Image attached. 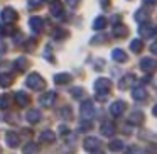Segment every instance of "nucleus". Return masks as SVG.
<instances>
[{"label": "nucleus", "instance_id": "1", "mask_svg": "<svg viewBox=\"0 0 157 154\" xmlns=\"http://www.w3.org/2000/svg\"><path fill=\"white\" fill-rule=\"evenodd\" d=\"M95 90H96V98L105 100L108 97L110 90H112V81L108 78H98L95 81Z\"/></svg>", "mask_w": 157, "mask_h": 154}, {"label": "nucleus", "instance_id": "2", "mask_svg": "<svg viewBox=\"0 0 157 154\" xmlns=\"http://www.w3.org/2000/svg\"><path fill=\"white\" fill-rule=\"evenodd\" d=\"M25 85H27L29 88L36 90V92H41V90L46 88V80L42 78L39 73H31V75L27 76V80H25Z\"/></svg>", "mask_w": 157, "mask_h": 154}, {"label": "nucleus", "instance_id": "3", "mask_svg": "<svg viewBox=\"0 0 157 154\" xmlns=\"http://www.w3.org/2000/svg\"><path fill=\"white\" fill-rule=\"evenodd\" d=\"M139 66L144 73H149L150 75V73H154L157 69V61L154 58H142L139 63Z\"/></svg>", "mask_w": 157, "mask_h": 154}, {"label": "nucleus", "instance_id": "4", "mask_svg": "<svg viewBox=\"0 0 157 154\" xmlns=\"http://www.w3.org/2000/svg\"><path fill=\"white\" fill-rule=\"evenodd\" d=\"M0 17H2V21H4L5 24H14V22L17 21L19 14L12 7H5L4 10H2V14H0Z\"/></svg>", "mask_w": 157, "mask_h": 154}, {"label": "nucleus", "instance_id": "5", "mask_svg": "<svg viewBox=\"0 0 157 154\" xmlns=\"http://www.w3.org/2000/svg\"><path fill=\"white\" fill-rule=\"evenodd\" d=\"M100 146H101V142H100L98 137H86L85 142H83V147H85V151H88V152H95V151H98Z\"/></svg>", "mask_w": 157, "mask_h": 154}, {"label": "nucleus", "instance_id": "6", "mask_svg": "<svg viewBox=\"0 0 157 154\" xmlns=\"http://www.w3.org/2000/svg\"><path fill=\"white\" fill-rule=\"evenodd\" d=\"M79 112H81L83 119H93V115H95V107H93V103L90 102V100H85V102L81 103Z\"/></svg>", "mask_w": 157, "mask_h": 154}, {"label": "nucleus", "instance_id": "7", "mask_svg": "<svg viewBox=\"0 0 157 154\" xmlns=\"http://www.w3.org/2000/svg\"><path fill=\"white\" fill-rule=\"evenodd\" d=\"M125 109H127V103L123 102V100H117V102H113L112 105H110V113H112L113 117H120L125 112Z\"/></svg>", "mask_w": 157, "mask_h": 154}, {"label": "nucleus", "instance_id": "8", "mask_svg": "<svg viewBox=\"0 0 157 154\" xmlns=\"http://www.w3.org/2000/svg\"><path fill=\"white\" fill-rule=\"evenodd\" d=\"M139 34L144 36V38H154V36H157V27L142 22V26L139 27Z\"/></svg>", "mask_w": 157, "mask_h": 154}, {"label": "nucleus", "instance_id": "9", "mask_svg": "<svg viewBox=\"0 0 157 154\" xmlns=\"http://www.w3.org/2000/svg\"><path fill=\"white\" fill-rule=\"evenodd\" d=\"M29 26H31V31L37 36V34H41V32H42V27H44V19H41V17H31Z\"/></svg>", "mask_w": 157, "mask_h": 154}, {"label": "nucleus", "instance_id": "10", "mask_svg": "<svg viewBox=\"0 0 157 154\" xmlns=\"http://www.w3.org/2000/svg\"><path fill=\"white\" fill-rule=\"evenodd\" d=\"M19 142H21V137H19L17 132H14V130L5 132V144H7L9 147H17Z\"/></svg>", "mask_w": 157, "mask_h": 154}, {"label": "nucleus", "instance_id": "11", "mask_svg": "<svg viewBox=\"0 0 157 154\" xmlns=\"http://www.w3.org/2000/svg\"><path fill=\"white\" fill-rule=\"evenodd\" d=\"M133 83H135V75L128 73V75L122 76V80L118 81V86H120V90H128L133 86Z\"/></svg>", "mask_w": 157, "mask_h": 154}, {"label": "nucleus", "instance_id": "12", "mask_svg": "<svg viewBox=\"0 0 157 154\" xmlns=\"http://www.w3.org/2000/svg\"><path fill=\"white\" fill-rule=\"evenodd\" d=\"M39 102H41L42 107H52V103L56 102V93L54 92H46L41 95V98H39Z\"/></svg>", "mask_w": 157, "mask_h": 154}, {"label": "nucleus", "instance_id": "13", "mask_svg": "<svg viewBox=\"0 0 157 154\" xmlns=\"http://www.w3.org/2000/svg\"><path fill=\"white\" fill-rule=\"evenodd\" d=\"M49 10H51V14L54 15V17H61L63 12H64V9H63V4L59 2V0H51Z\"/></svg>", "mask_w": 157, "mask_h": 154}, {"label": "nucleus", "instance_id": "14", "mask_svg": "<svg viewBox=\"0 0 157 154\" xmlns=\"http://www.w3.org/2000/svg\"><path fill=\"white\" fill-rule=\"evenodd\" d=\"M113 36H115V38H127V36H128V27L123 26L122 22H117V24L113 26Z\"/></svg>", "mask_w": 157, "mask_h": 154}, {"label": "nucleus", "instance_id": "15", "mask_svg": "<svg viewBox=\"0 0 157 154\" xmlns=\"http://www.w3.org/2000/svg\"><path fill=\"white\" fill-rule=\"evenodd\" d=\"M15 102H17L19 107H27L29 103H31V97L25 92H17L15 93Z\"/></svg>", "mask_w": 157, "mask_h": 154}, {"label": "nucleus", "instance_id": "16", "mask_svg": "<svg viewBox=\"0 0 157 154\" xmlns=\"http://www.w3.org/2000/svg\"><path fill=\"white\" fill-rule=\"evenodd\" d=\"M132 97H133V100H145L147 98V90L144 88L142 85H139V86H132Z\"/></svg>", "mask_w": 157, "mask_h": 154}, {"label": "nucleus", "instance_id": "17", "mask_svg": "<svg viewBox=\"0 0 157 154\" xmlns=\"http://www.w3.org/2000/svg\"><path fill=\"white\" fill-rule=\"evenodd\" d=\"M14 68L17 69L19 73L25 71V69L29 68V61H27V58H25V56H21V58H17V59L14 61Z\"/></svg>", "mask_w": 157, "mask_h": 154}, {"label": "nucleus", "instance_id": "18", "mask_svg": "<svg viewBox=\"0 0 157 154\" xmlns=\"http://www.w3.org/2000/svg\"><path fill=\"white\" fill-rule=\"evenodd\" d=\"M112 58L115 59L117 63H127V59H128V56H127V53L123 51V49H113L112 51Z\"/></svg>", "mask_w": 157, "mask_h": 154}, {"label": "nucleus", "instance_id": "19", "mask_svg": "<svg viewBox=\"0 0 157 154\" xmlns=\"http://www.w3.org/2000/svg\"><path fill=\"white\" fill-rule=\"evenodd\" d=\"M71 80H73V76L69 75V73H58V75L54 76V83H56V85H68Z\"/></svg>", "mask_w": 157, "mask_h": 154}, {"label": "nucleus", "instance_id": "20", "mask_svg": "<svg viewBox=\"0 0 157 154\" xmlns=\"http://www.w3.org/2000/svg\"><path fill=\"white\" fill-rule=\"evenodd\" d=\"M128 122L133 124V125H140V124H144V113L140 112V110H133V112L130 113Z\"/></svg>", "mask_w": 157, "mask_h": 154}, {"label": "nucleus", "instance_id": "21", "mask_svg": "<svg viewBox=\"0 0 157 154\" xmlns=\"http://www.w3.org/2000/svg\"><path fill=\"white\" fill-rule=\"evenodd\" d=\"M100 130H101L103 136L112 137L113 134H115V125H113L112 122H103V124H101V127H100Z\"/></svg>", "mask_w": 157, "mask_h": 154}, {"label": "nucleus", "instance_id": "22", "mask_svg": "<svg viewBox=\"0 0 157 154\" xmlns=\"http://www.w3.org/2000/svg\"><path fill=\"white\" fill-rule=\"evenodd\" d=\"M41 142H46V144H52L56 140V134L52 132V130H44V132L41 134Z\"/></svg>", "mask_w": 157, "mask_h": 154}, {"label": "nucleus", "instance_id": "23", "mask_svg": "<svg viewBox=\"0 0 157 154\" xmlns=\"http://www.w3.org/2000/svg\"><path fill=\"white\" fill-rule=\"evenodd\" d=\"M147 17H149V12H147V9H139V10L133 14V19H135L137 22H147Z\"/></svg>", "mask_w": 157, "mask_h": 154}, {"label": "nucleus", "instance_id": "24", "mask_svg": "<svg viewBox=\"0 0 157 154\" xmlns=\"http://www.w3.org/2000/svg\"><path fill=\"white\" fill-rule=\"evenodd\" d=\"M39 120H41V112H39V110H36V109L29 110V112H27V122L37 124Z\"/></svg>", "mask_w": 157, "mask_h": 154}, {"label": "nucleus", "instance_id": "25", "mask_svg": "<svg viewBox=\"0 0 157 154\" xmlns=\"http://www.w3.org/2000/svg\"><path fill=\"white\" fill-rule=\"evenodd\" d=\"M144 49V42L140 41V39H133L132 42H130V51L135 53V54H139V53H142Z\"/></svg>", "mask_w": 157, "mask_h": 154}, {"label": "nucleus", "instance_id": "26", "mask_svg": "<svg viewBox=\"0 0 157 154\" xmlns=\"http://www.w3.org/2000/svg\"><path fill=\"white\" fill-rule=\"evenodd\" d=\"M106 27V19L105 17H96L95 22H93V29L95 31H101V29Z\"/></svg>", "mask_w": 157, "mask_h": 154}, {"label": "nucleus", "instance_id": "27", "mask_svg": "<svg viewBox=\"0 0 157 154\" xmlns=\"http://www.w3.org/2000/svg\"><path fill=\"white\" fill-rule=\"evenodd\" d=\"M12 83H14V76H10V75H0V86L7 88V86L12 85Z\"/></svg>", "mask_w": 157, "mask_h": 154}, {"label": "nucleus", "instance_id": "28", "mask_svg": "<svg viewBox=\"0 0 157 154\" xmlns=\"http://www.w3.org/2000/svg\"><path fill=\"white\" fill-rule=\"evenodd\" d=\"M108 149L113 151V152H118V151L123 149V142L120 139H115V140H112V142L108 144Z\"/></svg>", "mask_w": 157, "mask_h": 154}, {"label": "nucleus", "instance_id": "29", "mask_svg": "<svg viewBox=\"0 0 157 154\" xmlns=\"http://www.w3.org/2000/svg\"><path fill=\"white\" fill-rule=\"evenodd\" d=\"M24 154H37V151H39V147L36 146L34 142H29V144H25L24 146Z\"/></svg>", "mask_w": 157, "mask_h": 154}, {"label": "nucleus", "instance_id": "30", "mask_svg": "<svg viewBox=\"0 0 157 154\" xmlns=\"http://www.w3.org/2000/svg\"><path fill=\"white\" fill-rule=\"evenodd\" d=\"M10 107V95H0V109L5 110Z\"/></svg>", "mask_w": 157, "mask_h": 154}, {"label": "nucleus", "instance_id": "31", "mask_svg": "<svg viewBox=\"0 0 157 154\" xmlns=\"http://www.w3.org/2000/svg\"><path fill=\"white\" fill-rule=\"evenodd\" d=\"M90 129H93V124L90 122V119H85L81 124H79V127H78L79 132H86V130H90Z\"/></svg>", "mask_w": 157, "mask_h": 154}, {"label": "nucleus", "instance_id": "32", "mask_svg": "<svg viewBox=\"0 0 157 154\" xmlns=\"http://www.w3.org/2000/svg\"><path fill=\"white\" fill-rule=\"evenodd\" d=\"M52 34H54V38H56V39H64L66 36L69 34V32L66 31V29H61V27H56V29H54V32H52Z\"/></svg>", "mask_w": 157, "mask_h": 154}, {"label": "nucleus", "instance_id": "33", "mask_svg": "<svg viewBox=\"0 0 157 154\" xmlns=\"http://www.w3.org/2000/svg\"><path fill=\"white\" fill-rule=\"evenodd\" d=\"M83 95H85V90H83L81 86H75V88L71 90V97H73V98H81Z\"/></svg>", "mask_w": 157, "mask_h": 154}, {"label": "nucleus", "instance_id": "34", "mask_svg": "<svg viewBox=\"0 0 157 154\" xmlns=\"http://www.w3.org/2000/svg\"><path fill=\"white\" fill-rule=\"evenodd\" d=\"M59 117H63V119H71L73 117V112L69 107H63L61 110H59Z\"/></svg>", "mask_w": 157, "mask_h": 154}, {"label": "nucleus", "instance_id": "35", "mask_svg": "<svg viewBox=\"0 0 157 154\" xmlns=\"http://www.w3.org/2000/svg\"><path fill=\"white\" fill-rule=\"evenodd\" d=\"M44 58L48 59L49 63H54V56H52V49H51V46H46V48H44Z\"/></svg>", "mask_w": 157, "mask_h": 154}, {"label": "nucleus", "instance_id": "36", "mask_svg": "<svg viewBox=\"0 0 157 154\" xmlns=\"http://www.w3.org/2000/svg\"><path fill=\"white\" fill-rule=\"evenodd\" d=\"M127 154H145V152L137 146H130L128 149H127Z\"/></svg>", "mask_w": 157, "mask_h": 154}, {"label": "nucleus", "instance_id": "37", "mask_svg": "<svg viewBox=\"0 0 157 154\" xmlns=\"http://www.w3.org/2000/svg\"><path fill=\"white\" fill-rule=\"evenodd\" d=\"M34 44H36V41H32V39H29V41L25 42V46H24V48L27 49V51H32V48H34Z\"/></svg>", "mask_w": 157, "mask_h": 154}, {"label": "nucleus", "instance_id": "38", "mask_svg": "<svg viewBox=\"0 0 157 154\" xmlns=\"http://www.w3.org/2000/svg\"><path fill=\"white\" fill-rule=\"evenodd\" d=\"M66 4H68L71 9H76V7H78V4H79V0H66Z\"/></svg>", "mask_w": 157, "mask_h": 154}, {"label": "nucleus", "instance_id": "39", "mask_svg": "<svg viewBox=\"0 0 157 154\" xmlns=\"http://www.w3.org/2000/svg\"><path fill=\"white\" fill-rule=\"evenodd\" d=\"M42 4V0H29V5L31 7H37V5Z\"/></svg>", "mask_w": 157, "mask_h": 154}, {"label": "nucleus", "instance_id": "40", "mask_svg": "<svg viewBox=\"0 0 157 154\" xmlns=\"http://www.w3.org/2000/svg\"><path fill=\"white\" fill-rule=\"evenodd\" d=\"M5 51H7L5 44H4V42H0V56H2V54H5Z\"/></svg>", "mask_w": 157, "mask_h": 154}, {"label": "nucleus", "instance_id": "41", "mask_svg": "<svg viewBox=\"0 0 157 154\" xmlns=\"http://www.w3.org/2000/svg\"><path fill=\"white\" fill-rule=\"evenodd\" d=\"M150 53H152V54H157V42H154V44L150 46Z\"/></svg>", "mask_w": 157, "mask_h": 154}, {"label": "nucleus", "instance_id": "42", "mask_svg": "<svg viewBox=\"0 0 157 154\" xmlns=\"http://www.w3.org/2000/svg\"><path fill=\"white\" fill-rule=\"evenodd\" d=\"M59 130H61V134H63V136H66V134H68V127H64V125H61V127H59Z\"/></svg>", "mask_w": 157, "mask_h": 154}, {"label": "nucleus", "instance_id": "43", "mask_svg": "<svg viewBox=\"0 0 157 154\" xmlns=\"http://www.w3.org/2000/svg\"><path fill=\"white\" fill-rule=\"evenodd\" d=\"M149 151H150V152H154V154H155V152H157V146H154V144H152V146H150V149H149Z\"/></svg>", "mask_w": 157, "mask_h": 154}, {"label": "nucleus", "instance_id": "44", "mask_svg": "<svg viewBox=\"0 0 157 154\" xmlns=\"http://www.w3.org/2000/svg\"><path fill=\"white\" fill-rule=\"evenodd\" d=\"M144 2H145V4H150V5H152V4H155L157 0H144Z\"/></svg>", "mask_w": 157, "mask_h": 154}, {"label": "nucleus", "instance_id": "45", "mask_svg": "<svg viewBox=\"0 0 157 154\" xmlns=\"http://www.w3.org/2000/svg\"><path fill=\"white\" fill-rule=\"evenodd\" d=\"M152 113H154V117H157V105L152 109Z\"/></svg>", "mask_w": 157, "mask_h": 154}, {"label": "nucleus", "instance_id": "46", "mask_svg": "<svg viewBox=\"0 0 157 154\" xmlns=\"http://www.w3.org/2000/svg\"><path fill=\"white\" fill-rule=\"evenodd\" d=\"M2 36H4V27L0 26V39H2Z\"/></svg>", "mask_w": 157, "mask_h": 154}, {"label": "nucleus", "instance_id": "47", "mask_svg": "<svg viewBox=\"0 0 157 154\" xmlns=\"http://www.w3.org/2000/svg\"><path fill=\"white\" fill-rule=\"evenodd\" d=\"M101 5L105 7V5H108V0H101Z\"/></svg>", "mask_w": 157, "mask_h": 154}, {"label": "nucleus", "instance_id": "48", "mask_svg": "<svg viewBox=\"0 0 157 154\" xmlns=\"http://www.w3.org/2000/svg\"><path fill=\"white\" fill-rule=\"evenodd\" d=\"M0 152H2V149H0Z\"/></svg>", "mask_w": 157, "mask_h": 154}]
</instances>
